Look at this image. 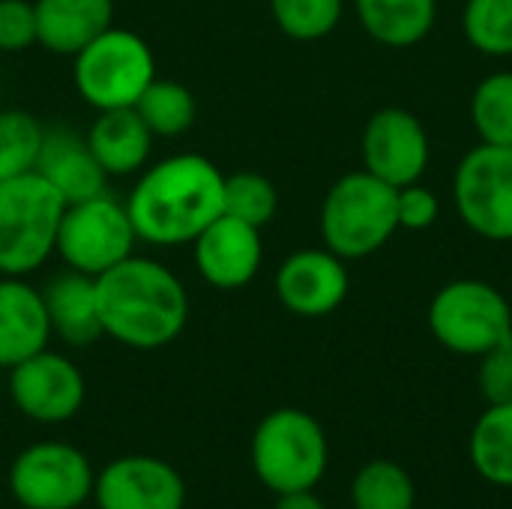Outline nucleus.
<instances>
[{
  "instance_id": "obj_5",
  "label": "nucleus",
  "mask_w": 512,
  "mask_h": 509,
  "mask_svg": "<svg viewBox=\"0 0 512 509\" xmlns=\"http://www.w3.org/2000/svg\"><path fill=\"white\" fill-rule=\"evenodd\" d=\"M156 78V57L144 36L126 27H108L72 57L78 96L96 111L135 108Z\"/></svg>"
},
{
  "instance_id": "obj_8",
  "label": "nucleus",
  "mask_w": 512,
  "mask_h": 509,
  "mask_svg": "<svg viewBox=\"0 0 512 509\" xmlns=\"http://www.w3.org/2000/svg\"><path fill=\"white\" fill-rule=\"evenodd\" d=\"M510 303L504 294L477 279L444 285L429 306L432 336L453 354L483 357L510 339Z\"/></svg>"
},
{
  "instance_id": "obj_4",
  "label": "nucleus",
  "mask_w": 512,
  "mask_h": 509,
  "mask_svg": "<svg viewBox=\"0 0 512 509\" xmlns=\"http://www.w3.org/2000/svg\"><path fill=\"white\" fill-rule=\"evenodd\" d=\"M396 228V186L378 180L366 168L336 180L324 198L321 237L342 261L378 252Z\"/></svg>"
},
{
  "instance_id": "obj_21",
  "label": "nucleus",
  "mask_w": 512,
  "mask_h": 509,
  "mask_svg": "<svg viewBox=\"0 0 512 509\" xmlns=\"http://www.w3.org/2000/svg\"><path fill=\"white\" fill-rule=\"evenodd\" d=\"M363 30L381 45L408 48L435 24V0H354Z\"/></svg>"
},
{
  "instance_id": "obj_33",
  "label": "nucleus",
  "mask_w": 512,
  "mask_h": 509,
  "mask_svg": "<svg viewBox=\"0 0 512 509\" xmlns=\"http://www.w3.org/2000/svg\"><path fill=\"white\" fill-rule=\"evenodd\" d=\"M273 509H327L324 501L318 495H312V489L306 492H288V495H279L276 507Z\"/></svg>"
},
{
  "instance_id": "obj_29",
  "label": "nucleus",
  "mask_w": 512,
  "mask_h": 509,
  "mask_svg": "<svg viewBox=\"0 0 512 509\" xmlns=\"http://www.w3.org/2000/svg\"><path fill=\"white\" fill-rule=\"evenodd\" d=\"M279 30L300 42H315L333 33L342 18V0H270Z\"/></svg>"
},
{
  "instance_id": "obj_35",
  "label": "nucleus",
  "mask_w": 512,
  "mask_h": 509,
  "mask_svg": "<svg viewBox=\"0 0 512 509\" xmlns=\"http://www.w3.org/2000/svg\"><path fill=\"white\" fill-rule=\"evenodd\" d=\"M0 375H3V366H0Z\"/></svg>"
},
{
  "instance_id": "obj_6",
  "label": "nucleus",
  "mask_w": 512,
  "mask_h": 509,
  "mask_svg": "<svg viewBox=\"0 0 512 509\" xmlns=\"http://www.w3.org/2000/svg\"><path fill=\"white\" fill-rule=\"evenodd\" d=\"M252 471L276 495L315 489L327 471V435L297 408L267 414L252 435Z\"/></svg>"
},
{
  "instance_id": "obj_12",
  "label": "nucleus",
  "mask_w": 512,
  "mask_h": 509,
  "mask_svg": "<svg viewBox=\"0 0 512 509\" xmlns=\"http://www.w3.org/2000/svg\"><path fill=\"white\" fill-rule=\"evenodd\" d=\"M99 509H183L186 483L174 465L156 456H120L93 483Z\"/></svg>"
},
{
  "instance_id": "obj_17",
  "label": "nucleus",
  "mask_w": 512,
  "mask_h": 509,
  "mask_svg": "<svg viewBox=\"0 0 512 509\" xmlns=\"http://www.w3.org/2000/svg\"><path fill=\"white\" fill-rule=\"evenodd\" d=\"M51 324L42 291L24 276L0 279V366L12 369L21 360L48 348Z\"/></svg>"
},
{
  "instance_id": "obj_18",
  "label": "nucleus",
  "mask_w": 512,
  "mask_h": 509,
  "mask_svg": "<svg viewBox=\"0 0 512 509\" xmlns=\"http://www.w3.org/2000/svg\"><path fill=\"white\" fill-rule=\"evenodd\" d=\"M42 300L48 309L51 336H57L60 342L72 348H87L105 336L102 321H99L93 276H84L66 267L42 288Z\"/></svg>"
},
{
  "instance_id": "obj_24",
  "label": "nucleus",
  "mask_w": 512,
  "mask_h": 509,
  "mask_svg": "<svg viewBox=\"0 0 512 509\" xmlns=\"http://www.w3.org/2000/svg\"><path fill=\"white\" fill-rule=\"evenodd\" d=\"M351 498L354 509H414L417 489L402 465L375 459L357 471Z\"/></svg>"
},
{
  "instance_id": "obj_2",
  "label": "nucleus",
  "mask_w": 512,
  "mask_h": 509,
  "mask_svg": "<svg viewBox=\"0 0 512 509\" xmlns=\"http://www.w3.org/2000/svg\"><path fill=\"white\" fill-rule=\"evenodd\" d=\"M102 333L135 351L171 345L189 321L183 282L159 261L129 255L96 279Z\"/></svg>"
},
{
  "instance_id": "obj_32",
  "label": "nucleus",
  "mask_w": 512,
  "mask_h": 509,
  "mask_svg": "<svg viewBox=\"0 0 512 509\" xmlns=\"http://www.w3.org/2000/svg\"><path fill=\"white\" fill-rule=\"evenodd\" d=\"M438 198L432 189L426 186H417V183H408L402 189H396V216H399V228H408V231H423L429 225H435L438 219Z\"/></svg>"
},
{
  "instance_id": "obj_13",
  "label": "nucleus",
  "mask_w": 512,
  "mask_h": 509,
  "mask_svg": "<svg viewBox=\"0 0 512 509\" xmlns=\"http://www.w3.org/2000/svg\"><path fill=\"white\" fill-rule=\"evenodd\" d=\"M363 165L378 180L402 189L429 165V135L405 108H381L363 129Z\"/></svg>"
},
{
  "instance_id": "obj_19",
  "label": "nucleus",
  "mask_w": 512,
  "mask_h": 509,
  "mask_svg": "<svg viewBox=\"0 0 512 509\" xmlns=\"http://www.w3.org/2000/svg\"><path fill=\"white\" fill-rule=\"evenodd\" d=\"M36 42L60 57H75L87 42L114 27V0H33Z\"/></svg>"
},
{
  "instance_id": "obj_22",
  "label": "nucleus",
  "mask_w": 512,
  "mask_h": 509,
  "mask_svg": "<svg viewBox=\"0 0 512 509\" xmlns=\"http://www.w3.org/2000/svg\"><path fill=\"white\" fill-rule=\"evenodd\" d=\"M471 462L495 486H512V405H489L471 432Z\"/></svg>"
},
{
  "instance_id": "obj_9",
  "label": "nucleus",
  "mask_w": 512,
  "mask_h": 509,
  "mask_svg": "<svg viewBox=\"0 0 512 509\" xmlns=\"http://www.w3.org/2000/svg\"><path fill=\"white\" fill-rule=\"evenodd\" d=\"M96 471L87 456L63 441L24 447L9 468V492L24 509H78L93 498Z\"/></svg>"
},
{
  "instance_id": "obj_27",
  "label": "nucleus",
  "mask_w": 512,
  "mask_h": 509,
  "mask_svg": "<svg viewBox=\"0 0 512 509\" xmlns=\"http://www.w3.org/2000/svg\"><path fill=\"white\" fill-rule=\"evenodd\" d=\"M279 210V192L276 186L255 171H237L231 177H225V189H222V213L249 222L255 228H264L273 222Z\"/></svg>"
},
{
  "instance_id": "obj_31",
  "label": "nucleus",
  "mask_w": 512,
  "mask_h": 509,
  "mask_svg": "<svg viewBox=\"0 0 512 509\" xmlns=\"http://www.w3.org/2000/svg\"><path fill=\"white\" fill-rule=\"evenodd\" d=\"M36 42V6L30 0H0V54L24 51Z\"/></svg>"
},
{
  "instance_id": "obj_16",
  "label": "nucleus",
  "mask_w": 512,
  "mask_h": 509,
  "mask_svg": "<svg viewBox=\"0 0 512 509\" xmlns=\"http://www.w3.org/2000/svg\"><path fill=\"white\" fill-rule=\"evenodd\" d=\"M36 174H42L66 204L108 192V174L96 162L87 135H78L66 126H45Z\"/></svg>"
},
{
  "instance_id": "obj_20",
  "label": "nucleus",
  "mask_w": 512,
  "mask_h": 509,
  "mask_svg": "<svg viewBox=\"0 0 512 509\" xmlns=\"http://www.w3.org/2000/svg\"><path fill=\"white\" fill-rule=\"evenodd\" d=\"M87 144L108 177H129L144 168L153 147V132L135 108H114L99 111L87 132Z\"/></svg>"
},
{
  "instance_id": "obj_28",
  "label": "nucleus",
  "mask_w": 512,
  "mask_h": 509,
  "mask_svg": "<svg viewBox=\"0 0 512 509\" xmlns=\"http://www.w3.org/2000/svg\"><path fill=\"white\" fill-rule=\"evenodd\" d=\"M462 24L477 51L495 57L512 54V0H468Z\"/></svg>"
},
{
  "instance_id": "obj_1",
  "label": "nucleus",
  "mask_w": 512,
  "mask_h": 509,
  "mask_svg": "<svg viewBox=\"0 0 512 509\" xmlns=\"http://www.w3.org/2000/svg\"><path fill=\"white\" fill-rule=\"evenodd\" d=\"M225 174L201 153H177L147 168L126 198L138 240L150 246L192 243L222 216Z\"/></svg>"
},
{
  "instance_id": "obj_10",
  "label": "nucleus",
  "mask_w": 512,
  "mask_h": 509,
  "mask_svg": "<svg viewBox=\"0 0 512 509\" xmlns=\"http://www.w3.org/2000/svg\"><path fill=\"white\" fill-rule=\"evenodd\" d=\"M453 198L474 234L498 243L512 240V147H474L456 168Z\"/></svg>"
},
{
  "instance_id": "obj_11",
  "label": "nucleus",
  "mask_w": 512,
  "mask_h": 509,
  "mask_svg": "<svg viewBox=\"0 0 512 509\" xmlns=\"http://www.w3.org/2000/svg\"><path fill=\"white\" fill-rule=\"evenodd\" d=\"M9 396L36 423H66L81 411L87 384L69 357L45 348L9 369Z\"/></svg>"
},
{
  "instance_id": "obj_14",
  "label": "nucleus",
  "mask_w": 512,
  "mask_h": 509,
  "mask_svg": "<svg viewBox=\"0 0 512 509\" xmlns=\"http://www.w3.org/2000/svg\"><path fill=\"white\" fill-rule=\"evenodd\" d=\"M195 267L201 279L219 291L246 288L264 261L261 228L240 222L228 213L213 219L195 240Z\"/></svg>"
},
{
  "instance_id": "obj_25",
  "label": "nucleus",
  "mask_w": 512,
  "mask_h": 509,
  "mask_svg": "<svg viewBox=\"0 0 512 509\" xmlns=\"http://www.w3.org/2000/svg\"><path fill=\"white\" fill-rule=\"evenodd\" d=\"M45 126L27 111H0V180L36 171Z\"/></svg>"
},
{
  "instance_id": "obj_7",
  "label": "nucleus",
  "mask_w": 512,
  "mask_h": 509,
  "mask_svg": "<svg viewBox=\"0 0 512 509\" xmlns=\"http://www.w3.org/2000/svg\"><path fill=\"white\" fill-rule=\"evenodd\" d=\"M135 243L138 234L126 213V204L102 192L87 201L66 204L54 252L69 270L99 279L102 273L126 261Z\"/></svg>"
},
{
  "instance_id": "obj_23",
  "label": "nucleus",
  "mask_w": 512,
  "mask_h": 509,
  "mask_svg": "<svg viewBox=\"0 0 512 509\" xmlns=\"http://www.w3.org/2000/svg\"><path fill=\"white\" fill-rule=\"evenodd\" d=\"M135 111L147 123L153 138H177L192 129L198 105L186 84L171 78H153L135 102Z\"/></svg>"
},
{
  "instance_id": "obj_3",
  "label": "nucleus",
  "mask_w": 512,
  "mask_h": 509,
  "mask_svg": "<svg viewBox=\"0 0 512 509\" xmlns=\"http://www.w3.org/2000/svg\"><path fill=\"white\" fill-rule=\"evenodd\" d=\"M66 201L36 171L0 180V273H36L57 246Z\"/></svg>"
},
{
  "instance_id": "obj_15",
  "label": "nucleus",
  "mask_w": 512,
  "mask_h": 509,
  "mask_svg": "<svg viewBox=\"0 0 512 509\" xmlns=\"http://www.w3.org/2000/svg\"><path fill=\"white\" fill-rule=\"evenodd\" d=\"M348 270L330 249H303L282 261L276 273L279 303L300 318H324L348 297Z\"/></svg>"
},
{
  "instance_id": "obj_26",
  "label": "nucleus",
  "mask_w": 512,
  "mask_h": 509,
  "mask_svg": "<svg viewBox=\"0 0 512 509\" xmlns=\"http://www.w3.org/2000/svg\"><path fill=\"white\" fill-rule=\"evenodd\" d=\"M471 117L483 144L512 147V72H495L477 87Z\"/></svg>"
},
{
  "instance_id": "obj_34",
  "label": "nucleus",
  "mask_w": 512,
  "mask_h": 509,
  "mask_svg": "<svg viewBox=\"0 0 512 509\" xmlns=\"http://www.w3.org/2000/svg\"><path fill=\"white\" fill-rule=\"evenodd\" d=\"M510 339H512V318H510Z\"/></svg>"
},
{
  "instance_id": "obj_30",
  "label": "nucleus",
  "mask_w": 512,
  "mask_h": 509,
  "mask_svg": "<svg viewBox=\"0 0 512 509\" xmlns=\"http://www.w3.org/2000/svg\"><path fill=\"white\" fill-rule=\"evenodd\" d=\"M480 393L489 405H512V339L480 357Z\"/></svg>"
}]
</instances>
